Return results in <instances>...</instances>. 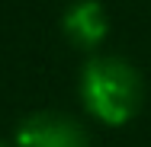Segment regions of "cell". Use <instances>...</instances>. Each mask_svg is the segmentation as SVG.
<instances>
[{"label":"cell","instance_id":"3957f363","mask_svg":"<svg viewBox=\"0 0 151 147\" xmlns=\"http://www.w3.org/2000/svg\"><path fill=\"white\" fill-rule=\"evenodd\" d=\"M61 29L77 48H96L106 38L109 19H106V10H103L100 0H77V3L68 6Z\"/></svg>","mask_w":151,"mask_h":147},{"label":"cell","instance_id":"7a4b0ae2","mask_svg":"<svg viewBox=\"0 0 151 147\" xmlns=\"http://www.w3.org/2000/svg\"><path fill=\"white\" fill-rule=\"evenodd\" d=\"M16 147H90V134L71 115L32 112L16 128Z\"/></svg>","mask_w":151,"mask_h":147},{"label":"cell","instance_id":"6da1fadb","mask_svg":"<svg viewBox=\"0 0 151 147\" xmlns=\"http://www.w3.org/2000/svg\"><path fill=\"white\" fill-rule=\"evenodd\" d=\"M81 96L87 112H93L103 125H125L142 109L145 83L129 61L93 58L81 74Z\"/></svg>","mask_w":151,"mask_h":147},{"label":"cell","instance_id":"277c9868","mask_svg":"<svg viewBox=\"0 0 151 147\" xmlns=\"http://www.w3.org/2000/svg\"><path fill=\"white\" fill-rule=\"evenodd\" d=\"M0 147H10V144H6V141H3V138H0Z\"/></svg>","mask_w":151,"mask_h":147}]
</instances>
